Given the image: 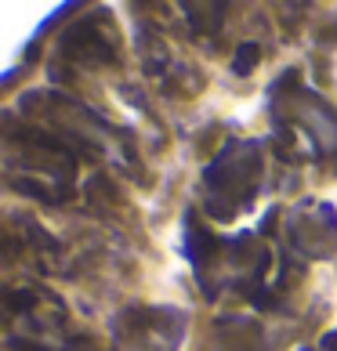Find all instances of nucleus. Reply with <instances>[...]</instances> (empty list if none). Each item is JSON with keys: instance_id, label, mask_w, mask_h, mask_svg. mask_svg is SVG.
I'll use <instances>...</instances> for the list:
<instances>
[{"instance_id": "f257e3e1", "label": "nucleus", "mask_w": 337, "mask_h": 351, "mask_svg": "<svg viewBox=\"0 0 337 351\" xmlns=\"http://www.w3.org/2000/svg\"><path fill=\"white\" fill-rule=\"evenodd\" d=\"M257 58H262V47H257V44H243V47H240V55H236V62H232V69H236L240 76H247Z\"/></svg>"}, {"instance_id": "f03ea898", "label": "nucleus", "mask_w": 337, "mask_h": 351, "mask_svg": "<svg viewBox=\"0 0 337 351\" xmlns=\"http://www.w3.org/2000/svg\"><path fill=\"white\" fill-rule=\"evenodd\" d=\"M323 351H337V333H327V337H323Z\"/></svg>"}]
</instances>
